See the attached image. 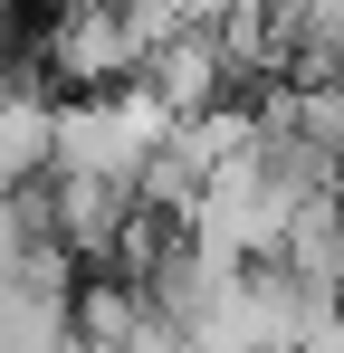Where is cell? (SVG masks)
<instances>
[{
    "mask_svg": "<svg viewBox=\"0 0 344 353\" xmlns=\"http://www.w3.org/2000/svg\"><path fill=\"white\" fill-rule=\"evenodd\" d=\"M29 58H39V77H48V96H86V86L134 77L144 39L124 29L115 0H48V19L29 29Z\"/></svg>",
    "mask_w": 344,
    "mask_h": 353,
    "instance_id": "obj_1",
    "label": "cell"
},
{
    "mask_svg": "<svg viewBox=\"0 0 344 353\" xmlns=\"http://www.w3.org/2000/svg\"><path fill=\"white\" fill-rule=\"evenodd\" d=\"M124 172H48V239L77 268H106L115 230H124Z\"/></svg>",
    "mask_w": 344,
    "mask_h": 353,
    "instance_id": "obj_2",
    "label": "cell"
},
{
    "mask_svg": "<svg viewBox=\"0 0 344 353\" xmlns=\"http://www.w3.org/2000/svg\"><path fill=\"white\" fill-rule=\"evenodd\" d=\"M134 77L153 86V105L163 115H191V105H211V96H229V58L211 29H172V39H153L144 58H134Z\"/></svg>",
    "mask_w": 344,
    "mask_h": 353,
    "instance_id": "obj_3",
    "label": "cell"
}]
</instances>
